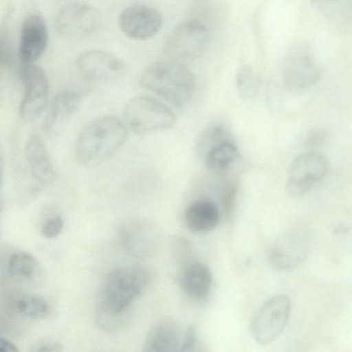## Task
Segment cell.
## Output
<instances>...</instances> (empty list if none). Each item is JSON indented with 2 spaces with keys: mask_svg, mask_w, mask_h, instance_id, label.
<instances>
[{
  "mask_svg": "<svg viewBox=\"0 0 352 352\" xmlns=\"http://www.w3.org/2000/svg\"><path fill=\"white\" fill-rule=\"evenodd\" d=\"M150 281L151 273L143 266L121 267L107 274L100 284L96 296L99 323L105 328L117 324Z\"/></svg>",
  "mask_w": 352,
  "mask_h": 352,
  "instance_id": "1",
  "label": "cell"
},
{
  "mask_svg": "<svg viewBox=\"0 0 352 352\" xmlns=\"http://www.w3.org/2000/svg\"><path fill=\"white\" fill-rule=\"evenodd\" d=\"M127 137L126 126L117 118H96L82 129L77 138L76 160L83 166L96 165L116 153Z\"/></svg>",
  "mask_w": 352,
  "mask_h": 352,
  "instance_id": "2",
  "label": "cell"
},
{
  "mask_svg": "<svg viewBox=\"0 0 352 352\" xmlns=\"http://www.w3.org/2000/svg\"><path fill=\"white\" fill-rule=\"evenodd\" d=\"M140 83L177 106L188 100L195 86L192 73L173 61H160L149 66L142 74Z\"/></svg>",
  "mask_w": 352,
  "mask_h": 352,
  "instance_id": "3",
  "label": "cell"
},
{
  "mask_svg": "<svg viewBox=\"0 0 352 352\" xmlns=\"http://www.w3.org/2000/svg\"><path fill=\"white\" fill-rule=\"evenodd\" d=\"M124 118L137 135H146L169 129L175 123L174 113L164 104L146 96L130 100L124 109Z\"/></svg>",
  "mask_w": 352,
  "mask_h": 352,
  "instance_id": "4",
  "label": "cell"
},
{
  "mask_svg": "<svg viewBox=\"0 0 352 352\" xmlns=\"http://www.w3.org/2000/svg\"><path fill=\"white\" fill-rule=\"evenodd\" d=\"M291 309V300L285 294L275 295L265 301L251 321L250 331L254 339L261 344L275 340L285 329Z\"/></svg>",
  "mask_w": 352,
  "mask_h": 352,
  "instance_id": "5",
  "label": "cell"
},
{
  "mask_svg": "<svg viewBox=\"0 0 352 352\" xmlns=\"http://www.w3.org/2000/svg\"><path fill=\"white\" fill-rule=\"evenodd\" d=\"M210 41V32L204 25L195 21H184L170 33L164 51L174 59L194 58L206 52Z\"/></svg>",
  "mask_w": 352,
  "mask_h": 352,
  "instance_id": "6",
  "label": "cell"
},
{
  "mask_svg": "<svg viewBox=\"0 0 352 352\" xmlns=\"http://www.w3.org/2000/svg\"><path fill=\"white\" fill-rule=\"evenodd\" d=\"M117 236L121 246L135 258H149L160 247V235L157 227L143 218L122 221L118 227Z\"/></svg>",
  "mask_w": 352,
  "mask_h": 352,
  "instance_id": "7",
  "label": "cell"
},
{
  "mask_svg": "<svg viewBox=\"0 0 352 352\" xmlns=\"http://www.w3.org/2000/svg\"><path fill=\"white\" fill-rule=\"evenodd\" d=\"M283 78L287 89L296 94L307 91L318 82L320 69L305 46L296 45L287 53Z\"/></svg>",
  "mask_w": 352,
  "mask_h": 352,
  "instance_id": "8",
  "label": "cell"
},
{
  "mask_svg": "<svg viewBox=\"0 0 352 352\" xmlns=\"http://www.w3.org/2000/svg\"><path fill=\"white\" fill-rule=\"evenodd\" d=\"M328 172V162L320 153L307 152L297 156L289 172L286 186L288 195L298 197L307 194Z\"/></svg>",
  "mask_w": 352,
  "mask_h": 352,
  "instance_id": "9",
  "label": "cell"
},
{
  "mask_svg": "<svg viewBox=\"0 0 352 352\" xmlns=\"http://www.w3.org/2000/svg\"><path fill=\"white\" fill-rule=\"evenodd\" d=\"M20 78L23 93L19 106V114L26 122L38 118L47 105L48 80L45 72L40 67L24 64L20 70Z\"/></svg>",
  "mask_w": 352,
  "mask_h": 352,
  "instance_id": "10",
  "label": "cell"
},
{
  "mask_svg": "<svg viewBox=\"0 0 352 352\" xmlns=\"http://www.w3.org/2000/svg\"><path fill=\"white\" fill-rule=\"evenodd\" d=\"M101 22L102 15L98 9L86 3L74 1L60 10L56 29L63 37L78 38L94 33Z\"/></svg>",
  "mask_w": 352,
  "mask_h": 352,
  "instance_id": "11",
  "label": "cell"
},
{
  "mask_svg": "<svg viewBox=\"0 0 352 352\" xmlns=\"http://www.w3.org/2000/svg\"><path fill=\"white\" fill-rule=\"evenodd\" d=\"M310 247L307 233L293 232L278 238L269 250L271 267L278 271L294 269L306 258Z\"/></svg>",
  "mask_w": 352,
  "mask_h": 352,
  "instance_id": "12",
  "label": "cell"
},
{
  "mask_svg": "<svg viewBox=\"0 0 352 352\" xmlns=\"http://www.w3.org/2000/svg\"><path fill=\"white\" fill-rule=\"evenodd\" d=\"M118 24L128 37L144 40L152 37L160 29L162 17L155 8L145 4L125 8L120 14Z\"/></svg>",
  "mask_w": 352,
  "mask_h": 352,
  "instance_id": "13",
  "label": "cell"
},
{
  "mask_svg": "<svg viewBox=\"0 0 352 352\" xmlns=\"http://www.w3.org/2000/svg\"><path fill=\"white\" fill-rule=\"evenodd\" d=\"M76 65L85 77L97 81H113L122 78L126 72V65L122 60L99 50L82 52L77 58Z\"/></svg>",
  "mask_w": 352,
  "mask_h": 352,
  "instance_id": "14",
  "label": "cell"
},
{
  "mask_svg": "<svg viewBox=\"0 0 352 352\" xmlns=\"http://www.w3.org/2000/svg\"><path fill=\"white\" fill-rule=\"evenodd\" d=\"M81 95L74 89L60 91L52 100L45 115L43 129L48 138H56L65 131L78 109Z\"/></svg>",
  "mask_w": 352,
  "mask_h": 352,
  "instance_id": "15",
  "label": "cell"
},
{
  "mask_svg": "<svg viewBox=\"0 0 352 352\" xmlns=\"http://www.w3.org/2000/svg\"><path fill=\"white\" fill-rule=\"evenodd\" d=\"M48 43V30L43 17L32 14L24 20L20 35L19 56L24 64H31L45 52Z\"/></svg>",
  "mask_w": 352,
  "mask_h": 352,
  "instance_id": "16",
  "label": "cell"
},
{
  "mask_svg": "<svg viewBox=\"0 0 352 352\" xmlns=\"http://www.w3.org/2000/svg\"><path fill=\"white\" fill-rule=\"evenodd\" d=\"M183 334L180 326L175 319L164 317L156 321L148 330L142 351L145 352L179 351Z\"/></svg>",
  "mask_w": 352,
  "mask_h": 352,
  "instance_id": "17",
  "label": "cell"
},
{
  "mask_svg": "<svg viewBox=\"0 0 352 352\" xmlns=\"http://www.w3.org/2000/svg\"><path fill=\"white\" fill-rule=\"evenodd\" d=\"M177 282L182 291L188 296L202 299L210 292L212 273L206 264L191 261L183 266L178 275Z\"/></svg>",
  "mask_w": 352,
  "mask_h": 352,
  "instance_id": "18",
  "label": "cell"
},
{
  "mask_svg": "<svg viewBox=\"0 0 352 352\" xmlns=\"http://www.w3.org/2000/svg\"><path fill=\"white\" fill-rule=\"evenodd\" d=\"M25 156L34 178L42 184H50L56 179V172L42 139L32 135L27 141Z\"/></svg>",
  "mask_w": 352,
  "mask_h": 352,
  "instance_id": "19",
  "label": "cell"
},
{
  "mask_svg": "<svg viewBox=\"0 0 352 352\" xmlns=\"http://www.w3.org/2000/svg\"><path fill=\"white\" fill-rule=\"evenodd\" d=\"M221 214L217 205L201 199L190 204L184 213L186 228L195 234H204L214 230L219 223Z\"/></svg>",
  "mask_w": 352,
  "mask_h": 352,
  "instance_id": "20",
  "label": "cell"
},
{
  "mask_svg": "<svg viewBox=\"0 0 352 352\" xmlns=\"http://www.w3.org/2000/svg\"><path fill=\"white\" fill-rule=\"evenodd\" d=\"M201 156L208 169L221 171L236 161L240 153L236 146L228 140L212 146Z\"/></svg>",
  "mask_w": 352,
  "mask_h": 352,
  "instance_id": "21",
  "label": "cell"
},
{
  "mask_svg": "<svg viewBox=\"0 0 352 352\" xmlns=\"http://www.w3.org/2000/svg\"><path fill=\"white\" fill-rule=\"evenodd\" d=\"M38 265L36 258L32 254L19 251L10 257L8 272L12 277L29 278L35 274Z\"/></svg>",
  "mask_w": 352,
  "mask_h": 352,
  "instance_id": "22",
  "label": "cell"
},
{
  "mask_svg": "<svg viewBox=\"0 0 352 352\" xmlns=\"http://www.w3.org/2000/svg\"><path fill=\"white\" fill-rule=\"evenodd\" d=\"M15 308L23 316L30 319H41L49 312L47 300L36 295H23L15 302Z\"/></svg>",
  "mask_w": 352,
  "mask_h": 352,
  "instance_id": "23",
  "label": "cell"
},
{
  "mask_svg": "<svg viewBox=\"0 0 352 352\" xmlns=\"http://www.w3.org/2000/svg\"><path fill=\"white\" fill-rule=\"evenodd\" d=\"M236 86L241 97L250 99L256 94L258 80L250 67H241L237 74Z\"/></svg>",
  "mask_w": 352,
  "mask_h": 352,
  "instance_id": "24",
  "label": "cell"
},
{
  "mask_svg": "<svg viewBox=\"0 0 352 352\" xmlns=\"http://www.w3.org/2000/svg\"><path fill=\"white\" fill-rule=\"evenodd\" d=\"M228 140H230L228 133L223 127L212 126L201 135L198 144L199 153L201 156L212 146Z\"/></svg>",
  "mask_w": 352,
  "mask_h": 352,
  "instance_id": "25",
  "label": "cell"
},
{
  "mask_svg": "<svg viewBox=\"0 0 352 352\" xmlns=\"http://www.w3.org/2000/svg\"><path fill=\"white\" fill-rule=\"evenodd\" d=\"M171 252L175 260L184 265L190 263L192 248L190 243L181 236H173L170 239Z\"/></svg>",
  "mask_w": 352,
  "mask_h": 352,
  "instance_id": "26",
  "label": "cell"
},
{
  "mask_svg": "<svg viewBox=\"0 0 352 352\" xmlns=\"http://www.w3.org/2000/svg\"><path fill=\"white\" fill-rule=\"evenodd\" d=\"M64 221L61 216H56L47 219L42 226V234L47 239H54L62 232Z\"/></svg>",
  "mask_w": 352,
  "mask_h": 352,
  "instance_id": "27",
  "label": "cell"
},
{
  "mask_svg": "<svg viewBox=\"0 0 352 352\" xmlns=\"http://www.w3.org/2000/svg\"><path fill=\"white\" fill-rule=\"evenodd\" d=\"M64 350L63 343L54 338H44L36 342L31 346V351L35 352H58Z\"/></svg>",
  "mask_w": 352,
  "mask_h": 352,
  "instance_id": "28",
  "label": "cell"
},
{
  "mask_svg": "<svg viewBox=\"0 0 352 352\" xmlns=\"http://www.w3.org/2000/svg\"><path fill=\"white\" fill-rule=\"evenodd\" d=\"M199 344V338L194 327H189L183 334L179 351H196Z\"/></svg>",
  "mask_w": 352,
  "mask_h": 352,
  "instance_id": "29",
  "label": "cell"
},
{
  "mask_svg": "<svg viewBox=\"0 0 352 352\" xmlns=\"http://www.w3.org/2000/svg\"><path fill=\"white\" fill-rule=\"evenodd\" d=\"M328 140L327 133L321 129L309 132L305 138V145L310 148H318L323 146Z\"/></svg>",
  "mask_w": 352,
  "mask_h": 352,
  "instance_id": "30",
  "label": "cell"
},
{
  "mask_svg": "<svg viewBox=\"0 0 352 352\" xmlns=\"http://www.w3.org/2000/svg\"><path fill=\"white\" fill-rule=\"evenodd\" d=\"M236 190L234 186H230L224 190L221 196L222 208L228 217H230L234 210Z\"/></svg>",
  "mask_w": 352,
  "mask_h": 352,
  "instance_id": "31",
  "label": "cell"
},
{
  "mask_svg": "<svg viewBox=\"0 0 352 352\" xmlns=\"http://www.w3.org/2000/svg\"><path fill=\"white\" fill-rule=\"evenodd\" d=\"M1 64H7L10 60V45L8 39V36L4 32H1Z\"/></svg>",
  "mask_w": 352,
  "mask_h": 352,
  "instance_id": "32",
  "label": "cell"
},
{
  "mask_svg": "<svg viewBox=\"0 0 352 352\" xmlns=\"http://www.w3.org/2000/svg\"><path fill=\"white\" fill-rule=\"evenodd\" d=\"M19 349L10 340L6 338H0V352H18Z\"/></svg>",
  "mask_w": 352,
  "mask_h": 352,
  "instance_id": "33",
  "label": "cell"
},
{
  "mask_svg": "<svg viewBox=\"0 0 352 352\" xmlns=\"http://www.w3.org/2000/svg\"><path fill=\"white\" fill-rule=\"evenodd\" d=\"M340 0H311V3L318 9L325 10L336 4Z\"/></svg>",
  "mask_w": 352,
  "mask_h": 352,
  "instance_id": "34",
  "label": "cell"
}]
</instances>
